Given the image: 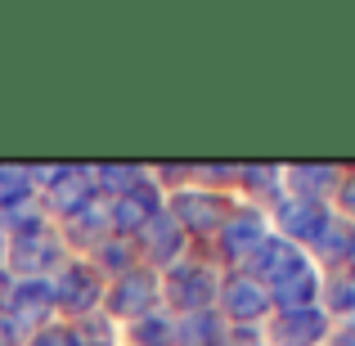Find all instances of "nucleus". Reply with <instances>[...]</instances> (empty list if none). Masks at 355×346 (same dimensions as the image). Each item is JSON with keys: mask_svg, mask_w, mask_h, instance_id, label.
I'll use <instances>...</instances> for the list:
<instances>
[{"mask_svg": "<svg viewBox=\"0 0 355 346\" xmlns=\"http://www.w3.org/2000/svg\"><path fill=\"white\" fill-rule=\"evenodd\" d=\"M54 311V288L45 279H18L9 284V297H5V315L14 320V329L23 333H41L45 329V315Z\"/></svg>", "mask_w": 355, "mask_h": 346, "instance_id": "1", "label": "nucleus"}, {"mask_svg": "<svg viewBox=\"0 0 355 346\" xmlns=\"http://www.w3.org/2000/svg\"><path fill=\"white\" fill-rule=\"evenodd\" d=\"M54 257H59V239H54L50 225H41V230H27V234H14V239H9L5 266H14L18 275L36 279L45 266H54Z\"/></svg>", "mask_w": 355, "mask_h": 346, "instance_id": "2", "label": "nucleus"}, {"mask_svg": "<svg viewBox=\"0 0 355 346\" xmlns=\"http://www.w3.org/2000/svg\"><path fill=\"white\" fill-rule=\"evenodd\" d=\"M211 293H216V279H211L207 266H175L171 279H166V297L175 306H184L189 315H198L211 302Z\"/></svg>", "mask_w": 355, "mask_h": 346, "instance_id": "3", "label": "nucleus"}, {"mask_svg": "<svg viewBox=\"0 0 355 346\" xmlns=\"http://www.w3.org/2000/svg\"><path fill=\"white\" fill-rule=\"evenodd\" d=\"M171 211H175V225L180 230H198V234L220 230L230 220V207L216 193H180V198L171 202Z\"/></svg>", "mask_w": 355, "mask_h": 346, "instance_id": "4", "label": "nucleus"}, {"mask_svg": "<svg viewBox=\"0 0 355 346\" xmlns=\"http://www.w3.org/2000/svg\"><path fill=\"white\" fill-rule=\"evenodd\" d=\"M95 302H99V270H90V266L63 270L59 288H54V306H63V311H90Z\"/></svg>", "mask_w": 355, "mask_h": 346, "instance_id": "5", "label": "nucleus"}, {"mask_svg": "<svg viewBox=\"0 0 355 346\" xmlns=\"http://www.w3.org/2000/svg\"><path fill=\"white\" fill-rule=\"evenodd\" d=\"M279 225H284L293 239H306V243H320L324 230H329V216L315 198H293L279 207Z\"/></svg>", "mask_w": 355, "mask_h": 346, "instance_id": "6", "label": "nucleus"}, {"mask_svg": "<svg viewBox=\"0 0 355 346\" xmlns=\"http://www.w3.org/2000/svg\"><path fill=\"white\" fill-rule=\"evenodd\" d=\"M153 216H157V189H153V184H135V189H126L117 198V207H113V220H117L121 239H126L130 230H144Z\"/></svg>", "mask_w": 355, "mask_h": 346, "instance_id": "7", "label": "nucleus"}, {"mask_svg": "<svg viewBox=\"0 0 355 346\" xmlns=\"http://www.w3.org/2000/svg\"><path fill=\"white\" fill-rule=\"evenodd\" d=\"M252 266H257V275H266L270 284H279V279H288L293 270H302L306 257L293 248V239H266L257 248V257H252Z\"/></svg>", "mask_w": 355, "mask_h": 346, "instance_id": "8", "label": "nucleus"}, {"mask_svg": "<svg viewBox=\"0 0 355 346\" xmlns=\"http://www.w3.org/2000/svg\"><path fill=\"white\" fill-rule=\"evenodd\" d=\"M324 329H329V324H324V315L315 311H284L275 320V342L279 346H315L324 338Z\"/></svg>", "mask_w": 355, "mask_h": 346, "instance_id": "9", "label": "nucleus"}, {"mask_svg": "<svg viewBox=\"0 0 355 346\" xmlns=\"http://www.w3.org/2000/svg\"><path fill=\"white\" fill-rule=\"evenodd\" d=\"M220 243H225V257H230V261L257 257V248L266 243V239H261V216H257V211L230 216L225 225H220Z\"/></svg>", "mask_w": 355, "mask_h": 346, "instance_id": "10", "label": "nucleus"}, {"mask_svg": "<svg viewBox=\"0 0 355 346\" xmlns=\"http://www.w3.org/2000/svg\"><path fill=\"white\" fill-rule=\"evenodd\" d=\"M153 275H144V270H139V275H121V284H117V293H113V311L117 315H139V320H144V311L148 306H153Z\"/></svg>", "mask_w": 355, "mask_h": 346, "instance_id": "11", "label": "nucleus"}, {"mask_svg": "<svg viewBox=\"0 0 355 346\" xmlns=\"http://www.w3.org/2000/svg\"><path fill=\"white\" fill-rule=\"evenodd\" d=\"M315 293H320V279H315L311 266L293 270L288 279H279V284H275V302L284 306V311H311V306H315Z\"/></svg>", "mask_w": 355, "mask_h": 346, "instance_id": "12", "label": "nucleus"}, {"mask_svg": "<svg viewBox=\"0 0 355 346\" xmlns=\"http://www.w3.org/2000/svg\"><path fill=\"white\" fill-rule=\"evenodd\" d=\"M144 239H148V257L153 261H175L180 248H184V230L175 225L171 216H162V211L144 225Z\"/></svg>", "mask_w": 355, "mask_h": 346, "instance_id": "13", "label": "nucleus"}, {"mask_svg": "<svg viewBox=\"0 0 355 346\" xmlns=\"http://www.w3.org/2000/svg\"><path fill=\"white\" fill-rule=\"evenodd\" d=\"M266 302H270V297L261 293L257 279H230V284H225V311L234 315V320H252V315H261Z\"/></svg>", "mask_w": 355, "mask_h": 346, "instance_id": "14", "label": "nucleus"}, {"mask_svg": "<svg viewBox=\"0 0 355 346\" xmlns=\"http://www.w3.org/2000/svg\"><path fill=\"white\" fill-rule=\"evenodd\" d=\"M90 193H95V184H86V175L63 171L59 184H54V207H59L63 216H77L81 207H90Z\"/></svg>", "mask_w": 355, "mask_h": 346, "instance_id": "15", "label": "nucleus"}, {"mask_svg": "<svg viewBox=\"0 0 355 346\" xmlns=\"http://www.w3.org/2000/svg\"><path fill=\"white\" fill-rule=\"evenodd\" d=\"M175 342H180V346H220V342H225V333H220V320H216V315L198 311V315H189V320H184V329L175 333Z\"/></svg>", "mask_w": 355, "mask_h": 346, "instance_id": "16", "label": "nucleus"}, {"mask_svg": "<svg viewBox=\"0 0 355 346\" xmlns=\"http://www.w3.org/2000/svg\"><path fill=\"white\" fill-rule=\"evenodd\" d=\"M32 198V171L23 166H0V211H14Z\"/></svg>", "mask_w": 355, "mask_h": 346, "instance_id": "17", "label": "nucleus"}, {"mask_svg": "<svg viewBox=\"0 0 355 346\" xmlns=\"http://www.w3.org/2000/svg\"><path fill=\"white\" fill-rule=\"evenodd\" d=\"M135 342L139 346H171L175 342L171 320H162V315H144V320L135 324Z\"/></svg>", "mask_w": 355, "mask_h": 346, "instance_id": "18", "label": "nucleus"}, {"mask_svg": "<svg viewBox=\"0 0 355 346\" xmlns=\"http://www.w3.org/2000/svg\"><path fill=\"white\" fill-rule=\"evenodd\" d=\"M293 180L302 184V198H311V193H324L329 184H338V171L333 166H297Z\"/></svg>", "mask_w": 355, "mask_h": 346, "instance_id": "19", "label": "nucleus"}, {"mask_svg": "<svg viewBox=\"0 0 355 346\" xmlns=\"http://www.w3.org/2000/svg\"><path fill=\"white\" fill-rule=\"evenodd\" d=\"M95 180H108V189L126 193V189H135V184H139V171H135V166H99Z\"/></svg>", "mask_w": 355, "mask_h": 346, "instance_id": "20", "label": "nucleus"}, {"mask_svg": "<svg viewBox=\"0 0 355 346\" xmlns=\"http://www.w3.org/2000/svg\"><path fill=\"white\" fill-rule=\"evenodd\" d=\"M27 346H81V342H77L72 329H41V333H32Z\"/></svg>", "mask_w": 355, "mask_h": 346, "instance_id": "21", "label": "nucleus"}, {"mask_svg": "<svg viewBox=\"0 0 355 346\" xmlns=\"http://www.w3.org/2000/svg\"><path fill=\"white\" fill-rule=\"evenodd\" d=\"M333 306H338V311H355V284H347V279H338V284H333Z\"/></svg>", "mask_w": 355, "mask_h": 346, "instance_id": "22", "label": "nucleus"}, {"mask_svg": "<svg viewBox=\"0 0 355 346\" xmlns=\"http://www.w3.org/2000/svg\"><path fill=\"white\" fill-rule=\"evenodd\" d=\"M342 207H347L351 216H355V175H351L347 184H342Z\"/></svg>", "mask_w": 355, "mask_h": 346, "instance_id": "23", "label": "nucleus"}, {"mask_svg": "<svg viewBox=\"0 0 355 346\" xmlns=\"http://www.w3.org/2000/svg\"><path fill=\"white\" fill-rule=\"evenodd\" d=\"M333 346H355V324H347V329L338 333V342H333Z\"/></svg>", "mask_w": 355, "mask_h": 346, "instance_id": "24", "label": "nucleus"}, {"mask_svg": "<svg viewBox=\"0 0 355 346\" xmlns=\"http://www.w3.org/2000/svg\"><path fill=\"white\" fill-rule=\"evenodd\" d=\"M5 252H9V239L0 234V270H5Z\"/></svg>", "mask_w": 355, "mask_h": 346, "instance_id": "25", "label": "nucleus"}, {"mask_svg": "<svg viewBox=\"0 0 355 346\" xmlns=\"http://www.w3.org/2000/svg\"><path fill=\"white\" fill-rule=\"evenodd\" d=\"M347 257H351V270H355V234H351V248H347Z\"/></svg>", "mask_w": 355, "mask_h": 346, "instance_id": "26", "label": "nucleus"}]
</instances>
